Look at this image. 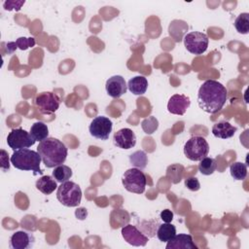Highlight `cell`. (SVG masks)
I'll return each instance as SVG.
<instances>
[{"label":"cell","mask_w":249,"mask_h":249,"mask_svg":"<svg viewBox=\"0 0 249 249\" xmlns=\"http://www.w3.org/2000/svg\"><path fill=\"white\" fill-rule=\"evenodd\" d=\"M35 243V237L32 233L18 231L12 234L10 237V247L12 249H28L33 247Z\"/></svg>","instance_id":"14"},{"label":"cell","mask_w":249,"mask_h":249,"mask_svg":"<svg viewBox=\"0 0 249 249\" xmlns=\"http://www.w3.org/2000/svg\"><path fill=\"white\" fill-rule=\"evenodd\" d=\"M191 105V100L184 94H173L167 103V110L174 115H184Z\"/></svg>","instance_id":"15"},{"label":"cell","mask_w":249,"mask_h":249,"mask_svg":"<svg viewBox=\"0 0 249 249\" xmlns=\"http://www.w3.org/2000/svg\"><path fill=\"white\" fill-rule=\"evenodd\" d=\"M188 29L189 26L186 21L182 19H173L168 26V33L175 42H181Z\"/></svg>","instance_id":"18"},{"label":"cell","mask_w":249,"mask_h":249,"mask_svg":"<svg viewBox=\"0 0 249 249\" xmlns=\"http://www.w3.org/2000/svg\"><path fill=\"white\" fill-rule=\"evenodd\" d=\"M230 173L234 180H244L247 176V165L241 161H235L231 164Z\"/></svg>","instance_id":"27"},{"label":"cell","mask_w":249,"mask_h":249,"mask_svg":"<svg viewBox=\"0 0 249 249\" xmlns=\"http://www.w3.org/2000/svg\"><path fill=\"white\" fill-rule=\"evenodd\" d=\"M113 124L112 121L104 116L95 117L89 126V131L90 135L99 140H107L109 138L110 133L112 132Z\"/></svg>","instance_id":"9"},{"label":"cell","mask_w":249,"mask_h":249,"mask_svg":"<svg viewBox=\"0 0 249 249\" xmlns=\"http://www.w3.org/2000/svg\"><path fill=\"white\" fill-rule=\"evenodd\" d=\"M16 43H17V46L19 50L25 51L28 48H32V47L35 46V39L33 37H30V38L19 37V38L17 39Z\"/></svg>","instance_id":"32"},{"label":"cell","mask_w":249,"mask_h":249,"mask_svg":"<svg viewBox=\"0 0 249 249\" xmlns=\"http://www.w3.org/2000/svg\"><path fill=\"white\" fill-rule=\"evenodd\" d=\"M37 152L48 168L63 164L68 154L65 144L53 137H48L41 141L37 146Z\"/></svg>","instance_id":"2"},{"label":"cell","mask_w":249,"mask_h":249,"mask_svg":"<svg viewBox=\"0 0 249 249\" xmlns=\"http://www.w3.org/2000/svg\"><path fill=\"white\" fill-rule=\"evenodd\" d=\"M35 140L29 132L22 128H15L9 132L7 136L8 146L16 151L23 148H29L35 144Z\"/></svg>","instance_id":"8"},{"label":"cell","mask_w":249,"mask_h":249,"mask_svg":"<svg viewBox=\"0 0 249 249\" xmlns=\"http://www.w3.org/2000/svg\"><path fill=\"white\" fill-rule=\"evenodd\" d=\"M24 4V1H8V2H5L4 4V7L6 10H13V9H16L17 11H18L20 9V7Z\"/></svg>","instance_id":"34"},{"label":"cell","mask_w":249,"mask_h":249,"mask_svg":"<svg viewBox=\"0 0 249 249\" xmlns=\"http://www.w3.org/2000/svg\"><path fill=\"white\" fill-rule=\"evenodd\" d=\"M122 236L128 244L132 246H145L149 237L133 225H125L122 229Z\"/></svg>","instance_id":"11"},{"label":"cell","mask_w":249,"mask_h":249,"mask_svg":"<svg viewBox=\"0 0 249 249\" xmlns=\"http://www.w3.org/2000/svg\"><path fill=\"white\" fill-rule=\"evenodd\" d=\"M1 153H2V159H1V160H2V164H1V166H2V168L4 169V170H9V168H10V163H9V160H4V158H5V156H6V152L4 151V150H1Z\"/></svg>","instance_id":"37"},{"label":"cell","mask_w":249,"mask_h":249,"mask_svg":"<svg viewBox=\"0 0 249 249\" xmlns=\"http://www.w3.org/2000/svg\"><path fill=\"white\" fill-rule=\"evenodd\" d=\"M209 153V145L202 136H193L184 145V154L190 160L199 161Z\"/></svg>","instance_id":"5"},{"label":"cell","mask_w":249,"mask_h":249,"mask_svg":"<svg viewBox=\"0 0 249 249\" xmlns=\"http://www.w3.org/2000/svg\"><path fill=\"white\" fill-rule=\"evenodd\" d=\"M160 217L163 223H170L173 220V212L169 209H164L160 212Z\"/></svg>","instance_id":"35"},{"label":"cell","mask_w":249,"mask_h":249,"mask_svg":"<svg viewBox=\"0 0 249 249\" xmlns=\"http://www.w3.org/2000/svg\"><path fill=\"white\" fill-rule=\"evenodd\" d=\"M184 45L187 51L193 54H202L208 47L209 39L205 33L199 31H193L187 33L184 38Z\"/></svg>","instance_id":"7"},{"label":"cell","mask_w":249,"mask_h":249,"mask_svg":"<svg viewBox=\"0 0 249 249\" xmlns=\"http://www.w3.org/2000/svg\"><path fill=\"white\" fill-rule=\"evenodd\" d=\"M126 89L127 86L125 84L124 78L120 75L110 77L105 84L106 92L113 98H120L126 92Z\"/></svg>","instance_id":"13"},{"label":"cell","mask_w":249,"mask_h":249,"mask_svg":"<svg viewBox=\"0 0 249 249\" xmlns=\"http://www.w3.org/2000/svg\"><path fill=\"white\" fill-rule=\"evenodd\" d=\"M7 47H8V48H7L8 54L13 53L17 50V48H18L16 42H8V43H7Z\"/></svg>","instance_id":"38"},{"label":"cell","mask_w":249,"mask_h":249,"mask_svg":"<svg viewBox=\"0 0 249 249\" xmlns=\"http://www.w3.org/2000/svg\"><path fill=\"white\" fill-rule=\"evenodd\" d=\"M112 214L119 218L118 221H116L114 224L111 225L113 229H117V228H120V227H124L125 225H127V223L130 220L129 214L124 209H115V210L112 211Z\"/></svg>","instance_id":"29"},{"label":"cell","mask_w":249,"mask_h":249,"mask_svg":"<svg viewBox=\"0 0 249 249\" xmlns=\"http://www.w3.org/2000/svg\"><path fill=\"white\" fill-rule=\"evenodd\" d=\"M236 130L237 128L229 122H219L212 126V134L216 138L220 139H228L232 137Z\"/></svg>","instance_id":"17"},{"label":"cell","mask_w":249,"mask_h":249,"mask_svg":"<svg viewBox=\"0 0 249 249\" xmlns=\"http://www.w3.org/2000/svg\"><path fill=\"white\" fill-rule=\"evenodd\" d=\"M146 226H141V231L147 235L148 237H153L157 233L158 228L160 225L157 220H150V221H143Z\"/></svg>","instance_id":"31"},{"label":"cell","mask_w":249,"mask_h":249,"mask_svg":"<svg viewBox=\"0 0 249 249\" xmlns=\"http://www.w3.org/2000/svg\"><path fill=\"white\" fill-rule=\"evenodd\" d=\"M166 249H196V245L193 241V237L187 233L175 234L167 241Z\"/></svg>","instance_id":"16"},{"label":"cell","mask_w":249,"mask_h":249,"mask_svg":"<svg viewBox=\"0 0 249 249\" xmlns=\"http://www.w3.org/2000/svg\"><path fill=\"white\" fill-rule=\"evenodd\" d=\"M185 186L192 192H196L200 189V183L196 177H189L185 179Z\"/></svg>","instance_id":"33"},{"label":"cell","mask_w":249,"mask_h":249,"mask_svg":"<svg viewBox=\"0 0 249 249\" xmlns=\"http://www.w3.org/2000/svg\"><path fill=\"white\" fill-rule=\"evenodd\" d=\"M31 136L35 141H43L49 136V128L47 124L43 122H36L30 127Z\"/></svg>","instance_id":"22"},{"label":"cell","mask_w":249,"mask_h":249,"mask_svg":"<svg viewBox=\"0 0 249 249\" xmlns=\"http://www.w3.org/2000/svg\"><path fill=\"white\" fill-rule=\"evenodd\" d=\"M75 215H76V217H77L78 219L84 220V219L87 217V215H88V211H87L86 208H79V209H77V211L75 212Z\"/></svg>","instance_id":"36"},{"label":"cell","mask_w":249,"mask_h":249,"mask_svg":"<svg viewBox=\"0 0 249 249\" xmlns=\"http://www.w3.org/2000/svg\"><path fill=\"white\" fill-rule=\"evenodd\" d=\"M141 127L146 134L154 133L159 127V121L154 116H150L144 119L141 123Z\"/></svg>","instance_id":"30"},{"label":"cell","mask_w":249,"mask_h":249,"mask_svg":"<svg viewBox=\"0 0 249 249\" xmlns=\"http://www.w3.org/2000/svg\"><path fill=\"white\" fill-rule=\"evenodd\" d=\"M184 173H185V167L182 164L173 163V164L167 166L165 177L172 184H178L183 179Z\"/></svg>","instance_id":"21"},{"label":"cell","mask_w":249,"mask_h":249,"mask_svg":"<svg viewBox=\"0 0 249 249\" xmlns=\"http://www.w3.org/2000/svg\"><path fill=\"white\" fill-rule=\"evenodd\" d=\"M228 98L225 86L215 80L205 81L198 89L197 103L200 109L209 114L220 111Z\"/></svg>","instance_id":"1"},{"label":"cell","mask_w":249,"mask_h":249,"mask_svg":"<svg viewBox=\"0 0 249 249\" xmlns=\"http://www.w3.org/2000/svg\"><path fill=\"white\" fill-rule=\"evenodd\" d=\"M129 91L135 95H142L148 89V81L144 76H135L127 83Z\"/></svg>","instance_id":"19"},{"label":"cell","mask_w":249,"mask_h":249,"mask_svg":"<svg viewBox=\"0 0 249 249\" xmlns=\"http://www.w3.org/2000/svg\"><path fill=\"white\" fill-rule=\"evenodd\" d=\"M36 189L39 190L44 195H51L53 192H54L55 189H57L56 180L53 176L45 175L39 178L36 181Z\"/></svg>","instance_id":"20"},{"label":"cell","mask_w":249,"mask_h":249,"mask_svg":"<svg viewBox=\"0 0 249 249\" xmlns=\"http://www.w3.org/2000/svg\"><path fill=\"white\" fill-rule=\"evenodd\" d=\"M122 183L126 191L134 194H142L145 191L147 179L141 169L132 167L124 171Z\"/></svg>","instance_id":"6"},{"label":"cell","mask_w":249,"mask_h":249,"mask_svg":"<svg viewBox=\"0 0 249 249\" xmlns=\"http://www.w3.org/2000/svg\"><path fill=\"white\" fill-rule=\"evenodd\" d=\"M34 104L44 114L54 113L60 105L59 97L52 91H43L38 93L34 98Z\"/></svg>","instance_id":"10"},{"label":"cell","mask_w":249,"mask_h":249,"mask_svg":"<svg viewBox=\"0 0 249 249\" xmlns=\"http://www.w3.org/2000/svg\"><path fill=\"white\" fill-rule=\"evenodd\" d=\"M129 162L132 166H134L135 168L138 169H144L147 166L148 163V156L147 154L142 151V150H138L135 151L134 153H132L129 156Z\"/></svg>","instance_id":"24"},{"label":"cell","mask_w":249,"mask_h":249,"mask_svg":"<svg viewBox=\"0 0 249 249\" xmlns=\"http://www.w3.org/2000/svg\"><path fill=\"white\" fill-rule=\"evenodd\" d=\"M72 174H73L72 169L65 164H60L55 166L53 171V177L58 183L69 181V179L72 177Z\"/></svg>","instance_id":"25"},{"label":"cell","mask_w":249,"mask_h":249,"mask_svg":"<svg viewBox=\"0 0 249 249\" xmlns=\"http://www.w3.org/2000/svg\"><path fill=\"white\" fill-rule=\"evenodd\" d=\"M57 200L66 207H76L81 203L82 190L78 184L72 181L60 183L56 191Z\"/></svg>","instance_id":"4"},{"label":"cell","mask_w":249,"mask_h":249,"mask_svg":"<svg viewBox=\"0 0 249 249\" xmlns=\"http://www.w3.org/2000/svg\"><path fill=\"white\" fill-rule=\"evenodd\" d=\"M234 27L240 34H247L249 32V14L241 13L234 20Z\"/></svg>","instance_id":"28"},{"label":"cell","mask_w":249,"mask_h":249,"mask_svg":"<svg viewBox=\"0 0 249 249\" xmlns=\"http://www.w3.org/2000/svg\"><path fill=\"white\" fill-rule=\"evenodd\" d=\"M217 169V161L213 158L205 157L198 163V170L203 175H211Z\"/></svg>","instance_id":"26"},{"label":"cell","mask_w":249,"mask_h":249,"mask_svg":"<svg viewBox=\"0 0 249 249\" xmlns=\"http://www.w3.org/2000/svg\"><path fill=\"white\" fill-rule=\"evenodd\" d=\"M11 163L18 169L23 171H33L34 175L42 174L43 170L40 167L42 159L38 152L23 148L16 150L11 156Z\"/></svg>","instance_id":"3"},{"label":"cell","mask_w":249,"mask_h":249,"mask_svg":"<svg viewBox=\"0 0 249 249\" xmlns=\"http://www.w3.org/2000/svg\"><path fill=\"white\" fill-rule=\"evenodd\" d=\"M113 143L120 149L128 150L135 146L136 135L130 128H121L114 133Z\"/></svg>","instance_id":"12"},{"label":"cell","mask_w":249,"mask_h":249,"mask_svg":"<svg viewBox=\"0 0 249 249\" xmlns=\"http://www.w3.org/2000/svg\"><path fill=\"white\" fill-rule=\"evenodd\" d=\"M176 234V228L170 223L160 224L157 231V236L160 241L167 242Z\"/></svg>","instance_id":"23"}]
</instances>
